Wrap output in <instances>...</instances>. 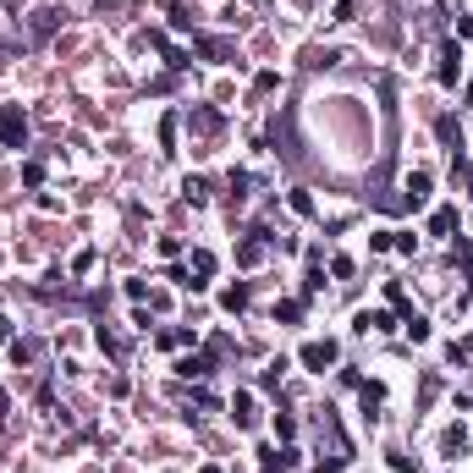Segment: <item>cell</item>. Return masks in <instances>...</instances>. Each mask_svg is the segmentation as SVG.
Segmentation results:
<instances>
[{
  "label": "cell",
  "mask_w": 473,
  "mask_h": 473,
  "mask_svg": "<svg viewBox=\"0 0 473 473\" xmlns=\"http://www.w3.org/2000/svg\"><path fill=\"white\" fill-rule=\"evenodd\" d=\"M0 144H6V149H22V144H28V116H22L17 105H0Z\"/></svg>",
  "instance_id": "1"
},
{
  "label": "cell",
  "mask_w": 473,
  "mask_h": 473,
  "mask_svg": "<svg viewBox=\"0 0 473 473\" xmlns=\"http://www.w3.org/2000/svg\"><path fill=\"white\" fill-rule=\"evenodd\" d=\"M298 358H303V369H314V375H325V369L336 363V341H309V347H303Z\"/></svg>",
  "instance_id": "2"
},
{
  "label": "cell",
  "mask_w": 473,
  "mask_h": 473,
  "mask_svg": "<svg viewBox=\"0 0 473 473\" xmlns=\"http://www.w3.org/2000/svg\"><path fill=\"white\" fill-rule=\"evenodd\" d=\"M61 17H67V11H55V6L33 11V22H28V39H33V44H44V39H50V33L61 28Z\"/></svg>",
  "instance_id": "3"
},
{
  "label": "cell",
  "mask_w": 473,
  "mask_h": 473,
  "mask_svg": "<svg viewBox=\"0 0 473 473\" xmlns=\"http://www.w3.org/2000/svg\"><path fill=\"white\" fill-rule=\"evenodd\" d=\"M457 72H463V50H457V44H446V50H440V72H435L440 88H457Z\"/></svg>",
  "instance_id": "4"
},
{
  "label": "cell",
  "mask_w": 473,
  "mask_h": 473,
  "mask_svg": "<svg viewBox=\"0 0 473 473\" xmlns=\"http://www.w3.org/2000/svg\"><path fill=\"white\" fill-rule=\"evenodd\" d=\"M209 275H215V253H204V248H198V253H193V264H187V286L198 292Z\"/></svg>",
  "instance_id": "5"
},
{
  "label": "cell",
  "mask_w": 473,
  "mask_h": 473,
  "mask_svg": "<svg viewBox=\"0 0 473 473\" xmlns=\"http://www.w3.org/2000/svg\"><path fill=\"white\" fill-rule=\"evenodd\" d=\"M209 369H215V352H204V358H182V363H176V375H182V380H204Z\"/></svg>",
  "instance_id": "6"
},
{
  "label": "cell",
  "mask_w": 473,
  "mask_h": 473,
  "mask_svg": "<svg viewBox=\"0 0 473 473\" xmlns=\"http://www.w3.org/2000/svg\"><path fill=\"white\" fill-rule=\"evenodd\" d=\"M232 418L242 424V429H248V424L259 418V413H253V396H248V391H237V396H232Z\"/></svg>",
  "instance_id": "7"
},
{
  "label": "cell",
  "mask_w": 473,
  "mask_h": 473,
  "mask_svg": "<svg viewBox=\"0 0 473 473\" xmlns=\"http://www.w3.org/2000/svg\"><path fill=\"white\" fill-rule=\"evenodd\" d=\"M221 309H226V314H242V309H248V286H226V292H221Z\"/></svg>",
  "instance_id": "8"
},
{
  "label": "cell",
  "mask_w": 473,
  "mask_h": 473,
  "mask_svg": "<svg viewBox=\"0 0 473 473\" xmlns=\"http://www.w3.org/2000/svg\"><path fill=\"white\" fill-rule=\"evenodd\" d=\"M407 198H413V204L429 198V171H413V176H407Z\"/></svg>",
  "instance_id": "9"
},
{
  "label": "cell",
  "mask_w": 473,
  "mask_h": 473,
  "mask_svg": "<svg viewBox=\"0 0 473 473\" xmlns=\"http://www.w3.org/2000/svg\"><path fill=\"white\" fill-rule=\"evenodd\" d=\"M396 319L386 314V309H375V314H358V330H391Z\"/></svg>",
  "instance_id": "10"
},
{
  "label": "cell",
  "mask_w": 473,
  "mask_h": 473,
  "mask_svg": "<svg viewBox=\"0 0 473 473\" xmlns=\"http://www.w3.org/2000/svg\"><path fill=\"white\" fill-rule=\"evenodd\" d=\"M237 259H242V264H259V259H264V232L253 237V242H242V248H237Z\"/></svg>",
  "instance_id": "11"
},
{
  "label": "cell",
  "mask_w": 473,
  "mask_h": 473,
  "mask_svg": "<svg viewBox=\"0 0 473 473\" xmlns=\"http://www.w3.org/2000/svg\"><path fill=\"white\" fill-rule=\"evenodd\" d=\"M160 149H165V155H176V116H165V121H160Z\"/></svg>",
  "instance_id": "12"
},
{
  "label": "cell",
  "mask_w": 473,
  "mask_h": 473,
  "mask_svg": "<svg viewBox=\"0 0 473 473\" xmlns=\"http://www.w3.org/2000/svg\"><path fill=\"white\" fill-rule=\"evenodd\" d=\"M39 358V341H11V363H33Z\"/></svg>",
  "instance_id": "13"
},
{
  "label": "cell",
  "mask_w": 473,
  "mask_h": 473,
  "mask_svg": "<svg viewBox=\"0 0 473 473\" xmlns=\"http://www.w3.org/2000/svg\"><path fill=\"white\" fill-rule=\"evenodd\" d=\"M198 50H204L209 61H226V55H232V50H226V39H198Z\"/></svg>",
  "instance_id": "14"
},
{
  "label": "cell",
  "mask_w": 473,
  "mask_h": 473,
  "mask_svg": "<svg viewBox=\"0 0 473 473\" xmlns=\"http://www.w3.org/2000/svg\"><path fill=\"white\" fill-rule=\"evenodd\" d=\"M182 193H187L193 204H204V198H209V182H198V176H187V182H182Z\"/></svg>",
  "instance_id": "15"
},
{
  "label": "cell",
  "mask_w": 473,
  "mask_h": 473,
  "mask_svg": "<svg viewBox=\"0 0 473 473\" xmlns=\"http://www.w3.org/2000/svg\"><path fill=\"white\" fill-rule=\"evenodd\" d=\"M452 226H457V209H440V215L429 221V232H435V237H446V232H452Z\"/></svg>",
  "instance_id": "16"
},
{
  "label": "cell",
  "mask_w": 473,
  "mask_h": 473,
  "mask_svg": "<svg viewBox=\"0 0 473 473\" xmlns=\"http://www.w3.org/2000/svg\"><path fill=\"white\" fill-rule=\"evenodd\" d=\"M402 325H407V336H413V341H429V319L407 314V319H402Z\"/></svg>",
  "instance_id": "17"
},
{
  "label": "cell",
  "mask_w": 473,
  "mask_h": 473,
  "mask_svg": "<svg viewBox=\"0 0 473 473\" xmlns=\"http://www.w3.org/2000/svg\"><path fill=\"white\" fill-rule=\"evenodd\" d=\"M193 127H198V132H215L221 116H215V110H193Z\"/></svg>",
  "instance_id": "18"
},
{
  "label": "cell",
  "mask_w": 473,
  "mask_h": 473,
  "mask_svg": "<svg viewBox=\"0 0 473 473\" xmlns=\"http://www.w3.org/2000/svg\"><path fill=\"white\" fill-rule=\"evenodd\" d=\"M463 446H468V429H463V424H457V429H446V452H452V457H457V452H463Z\"/></svg>",
  "instance_id": "19"
},
{
  "label": "cell",
  "mask_w": 473,
  "mask_h": 473,
  "mask_svg": "<svg viewBox=\"0 0 473 473\" xmlns=\"http://www.w3.org/2000/svg\"><path fill=\"white\" fill-rule=\"evenodd\" d=\"M275 319H286V325H298V319H303V303H275Z\"/></svg>",
  "instance_id": "20"
},
{
  "label": "cell",
  "mask_w": 473,
  "mask_h": 473,
  "mask_svg": "<svg viewBox=\"0 0 473 473\" xmlns=\"http://www.w3.org/2000/svg\"><path fill=\"white\" fill-rule=\"evenodd\" d=\"M171 22H176V28H193V11H187L182 0H171Z\"/></svg>",
  "instance_id": "21"
},
{
  "label": "cell",
  "mask_w": 473,
  "mask_h": 473,
  "mask_svg": "<svg viewBox=\"0 0 473 473\" xmlns=\"http://www.w3.org/2000/svg\"><path fill=\"white\" fill-rule=\"evenodd\" d=\"M22 182H28V187H39V182H44V165H39V160H28V165H22Z\"/></svg>",
  "instance_id": "22"
},
{
  "label": "cell",
  "mask_w": 473,
  "mask_h": 473,
  "mask_svg": "<svg viewBox=\"0 0 473 473\" xmlns=\"http://www.w3.org/2000/svg\"><path fill=\"white\" fill-rule=\"evenodd\" d=\"M275 435H281V440H292V435H298V424H292V413H275Z\"/></svg>",
  "instance_id": "23"
},
{
  "label": "cell",
  "mask_w": 473,
  "mask_h": 473,
  "mask_svg": "<svg viewBox=\"0 0 473 473\" xmlns=\"http://www.w3.org/2000/svg\"><path fill=\"white\" fill-rule=\"evenodd\" d=\"M292 209H298V215H314V198H309V193L298 187V193H292Z\"/></svg>",
  "instance_id": "24"
},
{
  "label": "cell",
  "mask_w": 473,
  "mask_h": 473,
  "mask_svg": "<svg viewBox=\"0 0 473 473\" xmlns=\"http://www.w3.org/2000/svg\"><path fill=\"white\" fill-rule=\"evenodd\" d=\"M204 473H221V468H204Z\"/></svg>",
  "instance_id": "25"
}]
</instances>
